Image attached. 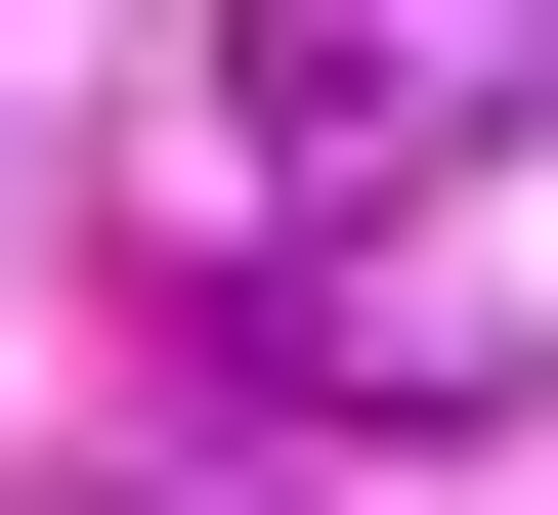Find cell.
Returning <instances> with one entry per match:
<instances>
[{
    "label": "cell",
    "mask_w": 558,
    "mask_h": 515,
    "mask_svg": "<svg viewBox=\"0 0 558 515\" xmlns=\"http://www.w3.org/2000/svg\"><path fill=\"white\" fill-rule=\"evenodd\" d=\"M429 86H515V130H558V0H215V86H172V216H301V172H387Z\"/></svg>",
    "instance_id": "cell-1"
}]
</instances>
